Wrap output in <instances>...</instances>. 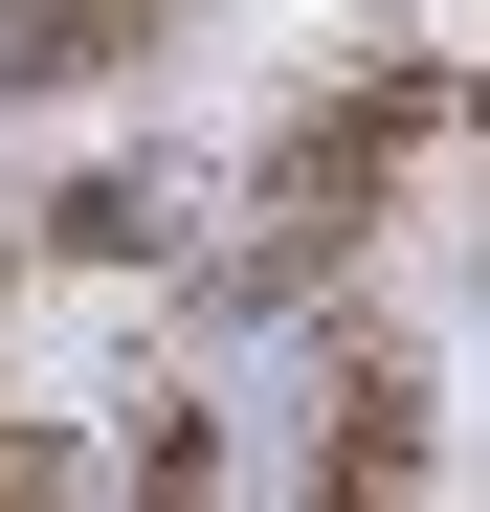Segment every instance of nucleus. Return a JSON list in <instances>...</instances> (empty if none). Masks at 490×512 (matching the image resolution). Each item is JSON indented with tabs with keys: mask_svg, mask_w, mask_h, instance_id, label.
<instances>
[{
	"mask_svg": "<svg viewBox=\"0 0 490 512\" xmlns=\"http://www.w3.org/2000/svg\"><path fill=\"white\" fill-rule=\"evenodd\" d=\"M201 0H0V112H90L134 67H179Z\"/></svg>",
	"mask_w": 490,
	"mask_h": 512,
	"instance_id": "3",
	"label": "nucleus"
},
{
	"mask_svg": "<svg viewBox=\"0 0 490 512\" xmlns=\"http://www.w3.org/2000/svg\"><path fill=\"white\" fill-rule=\"evenodd\" d=\"M424 134H446V67H357V90H312V112L268 134V179H245V223H223V312H335V268L379 245V201H401Z\"/></svg>",
	"mask_w": 490,
	"mask_h": 512,
	"instance_id": "1",
	"label": "nucleus"
},
{
	"mask_svg": "<svg viewBox=\"0 0 490 512\" xmlns=\"http://www.w3.org/2000/svg\"><path fill=\"white\" fill-rule=\"evenodd\" d=\"M134 490H223V401L201 379H134V446H112Z\"/></svg>",
	"mask_w": 490,
	"mask_h": 512,
	"instance_id": "4",
	"label": "nucleus"
},
{
	"mask_svg": "<svg viewBox=\"0 0 490 512\" xmlns=\"http://www.w3.org/2000/svg\"><path fill=\"white\" fill-rule=\"evenodd\" d=\"M45 268H156V179H67L45 201Z\"/></svg>",
	"mask_w": 490,
	"mask_h": 512,
	"instance_id": "5",
	"label": "nucleus"
},
{
	"mask_svg": "<svg viewBox=\"0 0 490 512\" xmlns=\"http://www.w3.org/2000/svg\"><path fill=\"white\" fill-rule=\"evenodd\" d=\"M468 112H490V67H468Z\"/></svg>",
	"mask_w": 490,
	"mask_h": 512,
	"instance_id": "6",
	"label": "nucleus"
},
{
	"mask_svg": "<svg viewBox=\"0 0 490 512\" xmlns=\"http://www.w3.org/2000/svg\"><path fill=\"white\" fill-rule=\"evenodd\" d=\"M424 468H446V401H424V357L335 312V334H312V490H335V512L379 490V512H401Z\"/></svg>",
	"mask_w": 490,
	"mask_h": 512,
	"instance_id": "2",
	"label": "nucleus"
}]
</instances>
